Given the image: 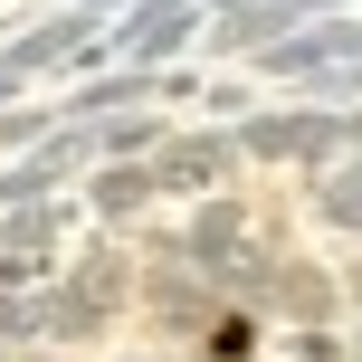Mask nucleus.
<instances>
[{
	"label": "nucleus",
	"mask_w": 362,
	"mask_h": 362,
	"mask_svg": "<svg viewBox=\"0 0 362 362\" xmlns=\"http://www.w3.org/2000/svg\"><path fill=\"white\" fill-rule=\"evenodd\" d=\"M353 353H362V344H353Z\"/></svg>",
	"instance_id": "nucleus-11"
},
{
	"label": "nucleus",
	"mask_w": 362,
	"mask_h": 362,
	"mask_svg": "<svg viewBox=\"0 0 362 362\" xmlns=\"http://www.w3.org/2000/svg\"><path fill=\"white\" fill-rule=\"evenodd\" d=\"M153 305H163V315H172V325H191V315H200V296H191V286H181V276H163V286H153Z\"/></svg>",
	"instance_id": "nucleus-8"
},
{
	"label": "nucleus",
	"mask_w": 362,
	"mask_h": 362,
	"mask_svg": "<svg viewBox=\"0 0 362 362\" xmlns=\"http://www.w3.org/2000/svg\"><path fill=\"white\" fill-rule=\"evenodd\" d=\"M325 219L362 229V172H334V181H325Z\"/></svg>",
	"instance_id": "nucleus-5"
},
{
	"label": "nucleus",
	"mask_w": 362,
	"mask_h": 362,
	"mask_svg": "<svg viewBox=\"0 0 362 362\" xmlns=\"http://www.w3.org/2000/svg\"><path fill=\"white\" fill-rule=\"evenodd\" d=\"M353 286H362V276H353Z\"/></svg>",
	"instance_id": "nucleus-10"
},
{
	"label": "nucleus",
	"mask_w": 362,
	"mask_h": 362,
	"mask_svg": "<svg viewBox=\"0 0 362 362\" xmlns=\"http://www.w3.org/2000/svg\"><path fill=\"white\" fill-rule=\"evenodd\" d=\"M248 344H257V334H248V315H219V325H210V353H219V362H238Z\"/></svg>",
	"instance_id": "nucleus-6"
},
{
	"label": "nucleus",
	"mask_w": 362,
	"mask_h": 362,
	"mask_svg": "<svg viewBox=\"0 0 362 362\" xmlns=\"http://www.w3.org/2000/svg\"><path fill=\"white\" fill-rule=\"evenodd\" d=\"M0 238H10V248H19V257H29V267H38V248H48V238H57V210H48V200H19V219H10V229H0Z\"/></svg>",
	"instance_id": "nucleus-4"
},
{
	"label": "nucleus",
	"mask_w": 362,
	"mask_h": 362,
	"mask_svg": "<svg viewBox=\"0 0 362 362\" xmlns=\"http://www.w3.org/2000/svg\"><path fill=\"white\" fill-rule=\"evenodd\" d=\"M153 191H163V181H153V163H115L105 181H95V210H144Z\"/></svg>",
	"instance_id": "nucleus-3"
},
{
	"label": "nucleus",
	"mask_w": 362,
	"mask_h": 362,
	"mask_svg": "<svg viewBox=\"0 0 362 362\" xmlns=\"http://www.w3.org/2000/svg\"><path fill=\"white\" fill-rule=\"evenodd\" d=\"M229 172H238L229 134H181V144L153 153V181H163V191H210V181H229Z\"/></svg>",
	"instance_id": "nucleus-2"
},
{
	"label": "nucleus",
	"mask_w": 362,
	"mask_h": 362,
	"mask_svg": "<svg viewBox=\"0 0 362 362\" xmlns=\"http://www.w3.org/2000/svg\"><path fill=\"white\" fill-rule=\"evenodd\" d=\"M95 144H105V153H134V144H153V124H144V115H124V124H105Z\"/></svg>",
	"instance_id": "nucleus-9"
},
{
	"label": "nucleus",
	"mask_w": 362,
	"mask_h": 362,
	"mask_svg": "<svg viewBox=\"0 0 362 362\" xmlns=\"http://www.w3.org/2000/svg\"><path fill=\"white\" fill-rule=\"evenodd\" d=\"M286 305L315 325V315H325V276H305V267H296V276H286Z\"/></svg>",
	"instance_id": "nucleus-7"
},
{
	"label": "nucleus",
	"mask_w": 362,
	"mask_h": 362,
	"mask_svg": "<svg viewBox=\"0 0 362 362\" xmlns=\"http://www.w3.org/2000/svg\"><path fill=\"white\" fill-rule=\"evenodd\" d=\"M200 38V10L191 0H134V19L115 29V48H124V67H163L172 48H191Z\"/></svg>",
	"instance_id": "nucleus-1"
}]
</instances>
